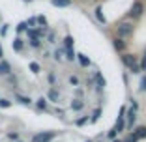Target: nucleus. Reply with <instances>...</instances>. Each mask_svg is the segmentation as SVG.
<instances>
[{
	"mask_svg": "<svg viewBox=\"0 0 146 142\" xmlns=\"http://www.w3.org/2000/svg\"><path fill=\"white\" fill-rule=\"evenodd\" d=\"M52 138H54V133H49V131H45V133H38L32 137V142H51Z\"/></svg>",
	"mask_w": 146,
	"mask_h": 142,
	"instance_id": "4",
	"label": "nucleus"
},
{
	"mask_svg": "<svg viewBox=\"0 0 146 142\" xmlns=\"http://www.w3.org/2000/svg\"><path fill=\"white\" fill-rule=\"evenodd\" d=\"M25 2H32V0H25Z\"/></svg>",
	"mask_w": 146,
	"mask_h": 142,
	"instance_id": "40",
	"label": "nucleus"
},
{
	"mask_svg": "<svg viewBox=\"0 0 146 142\" xmlns=\"http://www.w3.org/2000/svg\"><path fill=\"white\" fill-rule=\"evenodd\" d=\"M112 45H114V49H116L118 52H122V51L125 49V41H124V39H120V38L112 39Z\"/></svg>",
	"mask_w": 146,
	"mask_h": 142,
	"instance_id": "12",
	"label": "nucleus"
},
{
	"mask_svg": "<svg viewBox=\"0 0 146 142\" xmlns=\"http://www.w3.org/2000/svg\"><path fill=\"white\" fill-rule=\"evenodd\" d=\"M64 45H66V51H73V38L71 36H66L64 38Z\"/></svg>",
	"mask_w": 146,
	"mask_h": 142,
	"instance_id": "20",
	"label": "nucleus"
},
{
	"mask_svg": "<svg viewBox=\"0 0 146 142\" xmlns=\"http://www.w3.org/2000/svg\"><path fill=\"white\" fill-rule=\"evenodd\" d=\"M9 107H11V101H9V99L0 97V108H9Z\"/></svg>",
	"mask_w": 146,
	"mask_h": 142,
	"instance_id": "23",
	"label": "nucleus"
},
{
	"mask_svg": "<svg viewBox=\"0 0 146 142\" xmlns=\"http://www.w3.org/2000/svg\"><path fill=\"white\" fill-rule=\"evenodd\" d=\"M94 11H96V19H98L101 24H105V22H107V19H105V15H103V9H101V6H98Z\"/></svg>",
	"mask_w": 146,
	"mask_h": 142,
	"instance_id": "14",
	"label": "nucleus"
},
{
	"mask_svg": "<svg viewBox=\"0 0 146 142\" xmlns=\"http://www.w3.org/2000/svg\"><path fill=\"white\" fill-rule=\"evenodd\" d=\"M8 138H9V140L19 142V135H17V133H8Z\"/></svg>",
	"mask_w": 146,
	"mask_h": 142,
	"instance_id": "30",
	"label": "nucleus"
},
{
	"mask_svg": "<svg viewBox=\"0 0 146 142\" xmlns=\"http://www.w3.org/2000/svg\"><path fill=\"white\" fill-rule=\"evenodd\" d=\"M84 142H94V140H84Z\"/></svg>",
	"mask_w": 146,
	"mask_h": 142,
	"instance_id": "39",
	"label": "nucleus"
},
{
	"mask_svg": "<svg viewBox=\"0 0 146 142\" xmlns=\"http://www.w3.org/2000/svg\"><path fill=\"white\" fill-rule=\"evenodd\" d=\"M131 137L135 138V140H141V138H146V127L144 125H141V127H137V129L133 131V133H131Z\"/></svg>",
	"mask_w": 146,
	"mask_h": 142,
	"instance_id": "6",
	"label": "nucleus"
},
{
	"mask_svg": "<svg viewBox=\"0 0 146 142\" xmlns=\"http://www.w3.org/2000/svg\"><path fill=\"white\" fill-rule=\"evenodd\" d=\"M19 142H21V140H19Z\"/></svg>",
	"mask_w": 146,
	"mask_h": 142,
	"instance_id": "41",
	"label": "nucleus"
},
{
	"mask_svg": "<svg viewBox=\"0 0 146 142\" xmlns=\"http://www.w3.org/2000/svg\"><path fill=\"white\" fill-rule=\"evenodd\" d=\"M36 22H38V17H32V19H28V22H26V26H34Z\"/></svg>",
	"mask_w": 146,
	"mask_h": 142,
	"instance_id": "32",
	"label": "nucleus"
},
{
	"mask_svg": "<svg viewBox=\"0 0 146 142\" xmlns=\"http://www.w3.org/2000/svg\"><path fill=\"white\" fill-rule=\"evenodd\" d=\"M2 56H4V51H2V45H0V58H2Z\"/></svg>",
	"mask_w": 146,
	"mask_h": 142,
	"instance_id": "37",
	"label": "nucleus"
},
{
	"mask_svg": "<svg viewBox=\"0 0 146 142\" xmlns=\"http://www.w3.org/2000/svg\"><path fill=\"white\" fill-rule=\"evenodd\" d=\"M9 73H11L9 64H8V62H4V60H0V75H2V77H6V75H9Z\"/></svg>",
	"mask_w": 146,
	"mask_h": 142,
	"instance_id": "10",
	"label": "nucleus"
},
{
	"mask_svg": "<svg viewBox=\"0 0 146 142\" xmlns=\"http://www.w3.org/2000/svg\"><path fill=\"white\" fill-rule=\"evenodd\" d=\"M131 108H133V110H137V108H139V103H137V101H135V99H133V101H131Z\"/></svg>",
	"mask_w": 146,
	"mask_h": 142,
	"instance_id": "34",
	"label": "nucleus"
},
{
	"mask_svg": "<svg viewBox=\"0 0 146 142\" xmlns=\"http://www.w3.org/2000/svg\"><path fill=\"white\" fill-rule=\"evenodd\" d=\"M75 58H77V54H75V51H66V60L73 62Z\"/></svg>",
	"mask_w": 146,
	"mask_h": 142,
	"instance_id": "25",
	"label": "nucleus"
},
{
	"mask_svg": "<svg viewBox=\"0 0 146 142\" xmlns=\"http://www.w3.org/2000/svg\"><path fill=\"white\" fill-rule=\"evenodd\" d=\"M47 101H52V103H58L60 101V92L56 90V88H51L47 94Z\"/></svg>",
	"mask_w": 146,
	"mask_h": 142,
	"instance_id": "7",
	"label": "nucleus"
},
{
	"mask_svg": "<svg viewBox=\"0 0 146 142\" xmlns=\"http://www.w3.org/2000/svg\"><path fill=\"white\" fill-rule=\"evenodd\" d=\"M122 64H124L133 75L141 73V64H139V60L135 58L133 54H127V52H124V54H122Z\"/></svg>",
	"mask_w": 146,
	"mask_h": 142,
	"instance_id": "1",
	"label": "nucleus"
},
{
	"mask_svg": "<svg viewBox=\"0 0 146 142\" xmlns=\"http://www.w3.org/2000/svg\"><path fill=\"white\" fill-rule=\"evenodd\" d=\"M142 13H144V4H142L141 0H137V2L131 6V9H129V13H127V17L129 19H141Z\"/></svg>",
	"mask_w": 146,
	"mask_h": 142,
	"instance_id": "3",
	"label": "nucleus"
},
{
	"mask_svg": "<svg viewBox=\"0 0 146 142\" xmlns=\"http://www.w3.org/2000/svg\"><path fill=\"white\" fill-rule=\"evenodd\" d=\"M139 90H141V92H146V75L141 79V86H139Z\"/></svg>",
	"mask_w": 146,
	"mask_h": 142,
	"instance_id": "27",
	"label": "nucleus"
},
{
	"mask_svg": "<svg viewBox=\"0 0 146 142\" xmlns=\"http://www.w3.org/2000/svg\"><path fill=\"white\" fill-rule=\"evenodd\" d=\"M139 64H141V71H146V52H144V56H142V60Z\"/></svg>",
	"mask_w": 146,
	"mask_h": 142,
	"instance_id": "28",
	"label": "nucleus"
},
{
	"mask_svg": "<svg viewBox=\"0 0 146 142\" xmlns=\"http://www.w3.org/2000/svg\"><path fill=\"white\" fill-rule=\"evenodd\" d=\"M68 82H69V86H73V88H77L79 84H81L79 77H75V75H69V77H68Z\"/></svg>",
	"mask_w": 146,
	"mask_h": 142,
	"instance_id": "18",
	"label": "nucleus"
},
{
	"mask_svg": "<svg viewBox=\"0 0 146 142\" xmlns=\"http://www.w3.org/2000/svg\"><path fill=\"white\" fill-rule=\"evenodd\" d=\"M23 30H26V22H21V24L17 26V32H23Z\"/></svg>",
	"mask_w": 146,
	"mask_h": 142,
	"instance_id": "33",
	"label": "nucleus"
},
{
	"mask_svg": "<svg viewBox=\"0 0 146 142\" xmlns=\"http://www.w3.org/2000/svg\"><path fill=\"white\" fill-rule=\"evenodd\" d=\"M133 22H127V21H124V22H120V24L116 26V32H118V38L120 39H124V38H129V36L133 34Z\"/></svg>",
	"mask_w": 146,
	"mask_h": 142,
	"instance_id": "2",
	"label": "nucleus"
},
{
	"mask_svg": "<svg viewBox=\"0 0 146 142\" xmlns=\"http://www.w3.org/2000/svg\"><path fill=\"white\" fill-rule=\"evenodd\" d=\"M124 142H137V140H135V138L133 137H129V138H125V140Z\"/></svg>",
	"mask_w": 146,
	"mask_h": 142,
	"instance_id": "36",
	"label": "nucleus"
},
{
	"mask_svg": "<svg viewBox=\"0 0 146 142\" xmlns=\"http://www.w3.org/2000/svg\"><path fill=\"white\" fill-rule=\"evenodd\" d=\"M101 107H96L94 108V112H92V118H90V124H96V122L99 120V118H101Z\"/></svg>",
	"mask_w": 146,
	"mask_h": 142,
	"instance_id": "16",
	"label": "nucleus"
},
{
	"mask_svg": "<svg viewBox=\"0 0 146 142\" xmlns=\"http://www.w3.org/2000/svg\"><path fill=\"white\" fill-rule=\"evenodd\" d=\"M17 101L23 105H32V99L30 97H25V95H17Z\"/></svg>",
	"mask_w": 146,
	"mask_h": 142,
	"instance_id": "22",
	"label": "nucleus"
},
{
	"mask_svg": "<svg viewBox=\"0 0 146 142\" xmlns=\"http://www.w3.org/2000/svg\"><path fill=\"white\" fill-rule=\"evenodd\" d=\"M38 22H39L41 26H47V19L43 17V15H39V17H38Z\"/></svg>",
	"mask_w": 146,
	"mask_h": 142,
	"instance_id": "31",
	"label": "nucleus"
},
{
	"mask_svg": "<svg viewBox=\"0 0 146 142\" xmlns=\"http://www.w3.org/2000/svg\"><path fill=\"white\" fill-rule=\"evenodd\" d=\"M84 124H90V120H88V116H82V118H79V120H75V125H84Z\"/></svg>",
	"mask_w": 146,
	"mask_h": 142,
	"instance_id": "24",
	"label": "nucleus"
},
{
	"mask_svg": "<svg viewBox=\"0 0 146 142\" xmlns=\"http://www.w3.org/2000/svg\"><path fill=\"white\" fill-rule=\"evenodd\" d=\"M62 58H64V56H62V49H56V51H54V60L62 62Z\"/></svg>",
	"mask_w": 146,
	"mask_h": 142,
	"instance_id": "26",
	"label": "nucleus"
},
{
	"mask_svg": "<svg viewBox=\"0 0 146 142\" xmlns=\"http://www.w3.org/2000/svg\"><path fill=\"white\" fill-rule=\"evenodd\" d=\"M36 107H38L39 110H47V107H49L47 97H39V99H36Z\"/></svg>",
	"mask_w": 146,
	"mask_h": 142,
	"instance_id": "11",
	"label": "nucleus"
},
{
	"mask_svg": "<svg viewBox=\"0 0 146 142\" xmlns=\"http://www.w3.org/2000/svg\"><path fill=\"white\" fill-rule=\"evenodd\" d=\"M28 45H30L32 49H39V47H41V39H39V38H30Z\"/></svg>",
	"mask_w": 146,
	"mask_h": 142,
	"instance_id": "19",
	"label": "nucleus"
},
{
	"mask_svg": "<svg viewBox=\"0 0 146 142\" xmlns=\"http://www.w3.org/2000/svg\"><path fill=\"white\" fill-rule=\"evenodd\" d=\"M51 4L56 8H69L71 6V0H51Z\"/></svg>",
	"mask_w": 146,
	"mask_h": 142,
	"instance_id": "13",
	"label": "nucleus"
},
{
	"mask_svg": "<svg viewBox=\"0 0 146 142\" xmlns=\"http://www.w3.org/2000/svg\"><path fill=\"white\" fill-rule=\"evenodd\" d=\"M11 45H13V51H17V52H21L23 47H25V43H23V39H21V38H15Z\"/></svg>",
	"mask_w": 146,
	"mask_h": 142,
	"instance_id": "17",
	"label": "nucleus"
},
{
	"mask_svg": "<svg viewBox=\"0 0 146 142\" xmlns=\"http://www.w3.org/2000/svg\"><path fill=\"white\" fill-rule=\"evenodd\" d=\"M112 142H124V140H120V138H114V140H112Z\"/></svg>",
	"mask_w": 146,
	"mask_h": 142,
	"instance_id": "38",
	"label": "nucleus"
},
{
	"mask_svg": "<svg viewBox=\"0 0 146 142\" xmlns=\"http://www.w3.org/2000/svg\"><path fill=\"white\" fill-rule=\"evenodd\" d=\"M77 60H79V64L82 65V67H90V58L86 54H77Z\"/></svg>",
	"mask_w": 146,
	"mask_h": 142,
	"instance_id": "15",
	"label": "nucleus"
},
{
	"mask_svg": "<svg viewBox=\"0 0 146 142\" xmlns=\"http://www.w3.org/2000/svg\"><path fill=\"white\" fill-rule=\"evenodd\" d=\"M94 81H96V84H98V92H101V90L105 88V84H107L101 73H96V75H94Z\"/></svg>",
	"mask_w": 146,
	"mask_h": 142,
	"instance_id": "9",
	"label": "nucleus"
},
{
	"mask_svg": "<svg viewBox=\"0 0 146 142\" xmlns=\"http://www.w3.org/2000/svg\"><path fill=\"white\" fill-rule=\"evenodd\" d=\"M125 114H127V129H133V125H135V122H137V110H133V108H129V110H125Z\"/></svg>",
	"mask_w": 146,
	"mask_h": 142,
	"instance_id": "5",
	"label": "nucleus"
},
{
	"mask_svg": "<svg viewBox=\"0 0 146 142\" xmlns=\"http://www.w3.org/2000/svg\"><path fill=\"white\" fill-rule=\"evenodd\" d=\"M28 67H30V71H32L34 75H38L39 71H41V67H39L38 62H30V64H28Z\"/></svg>",
	"mask_w": 146,
	"mask_h": 142,
	"instance_id": "21",
	"label": "nucleus"
},
{
	"mask_svg": "<svg viewBox=\"0 0 146 142\" xmlns=\"http://www.w3.org/2000/svg\"><path fill=\"white\" fill-rule=\"evenodd\" d=\"M107 137H109V138H111V140H114V138H116V137H118V133H116V131H114V129H111V131H109V133H107Z\"/></svg>",
	"mask_w": 146,
	"mask_h": 142,
	"instance_id": "29",
	"label": "nucleus"
},
{
	"mask_svg": "<svg viewBox=\"0 0 146 142\" xmlns=\"http://www.w3.org/2000/svg\"><path fill=\"white\" fill-rule=\"evenodd\" d=\"M69 108H71V110H75V112L82 110V108H84V101H82L81 97H77V99H73V101H71V105H69Z\"/></svg>",
	"mask_w": 146,
	"mask_h": 142,
	"instance_id": "8",
	"label": "nucleus"
},
{
	"mask_svg": "<svg viewBox=\"0 0 146 142\" xmlns=\"http://www.w3.org/2000/svg\"><path fill=\"white\" fill-rule=\"evenodd\" d=\"M49 43H54V34H52V32L49 34Z\"/></svg>",
	"mask_w": 146,
	"mask_h": 142,
	"instance_id": "35",
	"label": "nucleus"
}]
</instances>
